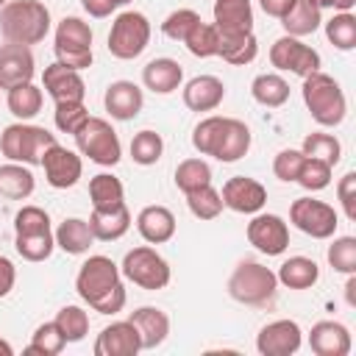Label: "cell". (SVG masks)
Segmentation results:
<instances>
[{
    "instance_id": "6da1fadb",
    "label": "cell",
    "mask_w": 356,
    "mask_h": 356,
    "mask_svg": "<svg viewBox=\"0 0 356 356\" xmlns=\"http://www.w3.org/2000/svg\"><path fill=\"white\" fill-rule=\"evenodd\" d=\"M75 292L97 314H117L125 306V284L120 267L108 256H89L75 275Z\"/></svg>"
},
{
    "instance_id": "d6a6232c",
    "label": "cell",
    "mask_w": 356,
    "mask_h": 356,
    "mask_svg": "<svg viewBox=\"0 0 356 356\" xmlns=\"http://www.w3.org/2000/svg\"><path fill=\"white\" fill-rule=\"evenodd\" d=\"M220 33V31H217ZM259 53V39L256 33H234V36H222L220 33V47H217V56L234 67H245L256 58Z\"/></svg>"
},
{
    "instance_id": "9f6ffc18",
    "label": "cell",
    "mask_w": 356,
    "mask_h": 356,
    "mask_svg": "<svg viewBox=\"0 0 356 356\" xmlns=\"http://www.w3.org/2000/svg\"><path fill=\"white\" fill-rule=\"evenodd\" d=\"M259 6H261V11H264L267 17L281 19V17L295 6V0H259Z\"/></svg>"
},
{
    "instance_id": "11a10c76",
    "label": "cell",
    "mask_w": 356,
    "mask_h": 356,
    "mask_svg": "<svg viewBox=\"0 0 356 356\" xmlns=\"http://www.w3.org/2000/svg\"><path fill=\"white\" fill-rule=\"evenodd\" d=\"M81 6H83V11H86L89 17L103 19V17H108L120 3H117V0H81Z\"/></svg>"
},
{
    "instance_id": "7402d4cb",
    "label": "cell",
    "mask_w": 356,
    "mask_h": 356,
    "mask_svg": "<svg viewBox=\"0 0 356 356\" xmlns=\"http://www.w3.org/2000/svg\"><path fill=\"white\" fill-rule=\"evenodd\" d=\"M225 97V83L217 75H195L184 86V106L189 111H214Z\"/></svg>"
},
{
    "instance_id": "f546056e",
    "label": "cell",
    "mask_w": 356,
    "mask_h": 356,
    "mask_svg": "<svg viewBox=\"0 0 356 356\" xmlns=\"http://www.w3.org/2000/svg\"><path fill=\"white\" fill-rule=\"evenodd\" d=\"M33 189H36V178L28 164H19V161L0 164V197L25 200L33 195Z\"/></svg>"
},
{
    "instance_id": "bcb514c9",
    "label": "cell",
    "mask_w": 356,
    "mask_h": 356,
    "mask_svg": "<svg viewBox=\"0 0 356 356\" xmlns=\"http://www.w3.org/2000/svg\"><path fill=\"white\" fill-rule=\"evenodd\" d=\"M328 264L334 267V273L342 275H353L356 273V239L353 236H337L328 245Z\"/></svg>"
},
{
    "instance_id": "74e56055",
    "label": "cell",
    "mask_w": 356,
    "mask_h": 356,
    "mask_svg": "<svg viewBox=\"0 0 356 356\" xmlns=\"http://www.w3.org/2000/svg\"><path fill=\"white\" fill-rule=\"evenodd\" d=\"M206 184H211V167L203 159H184L175 167V186L184 195H189V192H195Z\"/></svg>"
},
{
    "instance_id": "f5cc1de1",
    "label": "cell",
    "mask_w": 356,
    "mask_h": 356,
    "mask_svg": "<svg viewBox=\"0 0 356 356\" xmlns=\"http://www.w3.org/2000/svg\"><path fill=\"white\" fill-rule=\"evenodd\" d=\"M337 197L350 222H356V172H345L337 184Z\"/></svg>"
},
{
    "instance_id": "91938a15",
    "label": "cell",
    "mask_w": 356,
    "mask_h": 356,
    "mask_svg": "<svg viewBox=\"0 0 356 356\" xmlns=\"http://www.w3.org/2000/svg\"><path fill=\"white\" fill-rule=\"evenodd\" d=\"M0 353H3V356H14V348H11L6 339H0Z\"/></svg>"
},
{
    "instance_id": "30bf717a",
    "label": "cell",
    "mask_w": 356,
    "mask_h": 356,
    "mask_svg": "<svg viewBox=\"0 0 356 356\" xmlns=\"http://www.w3.org/2000/svg\"><path fill=\"white\" fill-rule=\"evenodd\" d=\"M289 222L303 231L312 239H331L337 234L339 225V214L334 211V206L314 200V197H298L289 206Z\"/></svg>"
},
{
    "instance_id": "681fc988",
    "label": "cell",
    "mask_w": 356,
    "mask_h": 356,
    "mask_svg": "<svg viewBox=\"0 0 356 356\" xmlns=\"http://www.w3.org/2000/svg\"><path fill=\"white\" fill-rule=\"evenodd\" d=\"M50 231V214L39 206H22L14 217V234H42Z\"/></svg>"
},
{
    "instance_id": "44dd1931",
    "label": "cell",
    "mask_w": 356,
    "mask_h": 356,
    "mask_svg": "<svg viewBox=\"0 0 356 356\" xmlns=\"http://www.w3.org/2000/svg\"><path fill=\"white\" fill-rule=\"evenodd\" d=\"M222 36L250 33L253 31V6L250 0H214V22Z\"/></svg>"
},
{
    "instance_id": "6125c7cd",
    "label": "cell",
    "mask_w": 356,
    "mask_h": 356,
    "mask_svg": "<svg viewBox=\"0 0 356 356\" xmlns=\"http://www.w3.org/2000/svg\"><path fill=\"white\" fill-rule=\"evenodd\" d=\"M117 3H120V6H125V3H131V0H117Z\"/></svg>"
},
{
    "instance_id": "ab89813d",
    "label": "cell",
    "mask_w": 356,
    "mask_h": 356,
    "mask_svg": "<svg viewBox=\"0 0 356 356\" xmlns=\"http://www.w3.org/2000/svg\"><path fill=\"white\" fill-rule=\"evenodd\" d=\"M184 44H186V50H189L192 56H197V58H211V56H217L220 33H217V28H214L211 22H203V19H200V22L186 33Z\"/></svg>"
},
{
    "instance_id": "d4e9b609",
    "label": "cell",
    "mask_w": 356,
    "mask_h": 356,
    "mask_svg": "<svg viewBox=\"0 0 356 356\" xmlns=\"http://www.w3.org/2000/svg\"><path fill=\"white\" fill-rule=\"evenodd\" d=\"M142 83L153 95H170L184 83V67L175 58H167V56L153 58L142 70Z\"/></svg>"
},
{
    "instance_id": "ee69618b",
    "label": "cell",
    "mask_w": 356,
    "mask_h": 356,
    "mask_svg": "<svg viewBox=\"0 0 356 356\" xmlns=\"http://www.w3.org/2000/svg\"><path fill=\"white\" fill-rule=\"evenodd\" d=\"M53 323L58 325V331L64 334L67 342H81L89 334V314L81 306H64V309H58V314H56Z\"/></svg>"
},
{
    "instance_id": "ba28073f",
    "label": "cell",
    "mask_w": 356,
    "mask_h": 356,
    "mask_svg": "<svg viewBox=\"0 0 356 356\" xmlns=\"http://www.w3.org/2000/svg\"><path fill=\"white\" fill-rule=\"evenodd\" d=\"M150 44V22L142 11H122L114 17L108 31V53L120 61H131Z\"/></svg>"
},
{
    "instance_id": "83f0119b",
    "label": "cell",
    "mask_w": 356,
    "mask_h": 356,
    "mask_svg": "<svg viewBox=\"0 0 356 356\" xmlns=\"http://www.w3.org/2000/svg\"><path fill=\"white\" fill-rule=\"evenodd\" d=\"M53 236H56V248H61L70 256L86 253L92 248V242H95V236L89 231V222L81 220V217H64L58 222V228L53 231Z\"/></svg>"
},
{
    "instance_id": "4316f807",
    "label": "cell",
    "mask_w": 356,
    "mask_h": 356,
    "mask_svg": "<svg viewBox=\"0 0 356 356\" xmlns=\"http://www.w3.org/2000/svg\"><path fill=\"white\" fill-rule=\"evenodd\" d=\"M248 150H250V128L236 117H225V128L217 142L214 159L231 164V161H239Z\"/></svg>"
},
{
    "instance_id": "94428289",
    "label": "cell",
    "mask_w": 356,
    "mask_h": 356,
    "mask_svg": "<svg viewBox=\"0 0 356 356\" xmlns=\"http://www.w3.org/2000/svg\"><path fill=\"white\" fill-rule=\"evenodd\" d=\"M312 3H314V6L323 11V8H334V3H337V0H312Z\"/></svg>"
},
{
    "instance_id": "52a82bcc",
    "label": "cell",
    "mask_w": 356,
    "mask_h": 356,
    "mask_svg": "<svg viewBox=\"0 0 356 356\" xmlns=\"http://www.w3.org/2000/svg\"><path fill=\"white\" fill-rule=\"evenodd\" d=\"M56 61L70 70H89L92 67V28L81 17H64L56 25Z\"/></svg>"
},
{
    "instance_id": "4dcf8cb0",
    "label": "cell",
    "mask_w": 356,
    "mask_h": 356,
    "mask_svg": "<svg viewBox=\"0 0 356 356\" xmlns=\"http://www.w3.org/2000/svg\"><path fill=\"white\" fill-rule=\"evenodd\" d=\"M89 200H92V209H100V211L117 209L125 203V186L117 175L97 172L89 178Z\"/></svg>"
},
{
    "instance_id": "5b68a950",
    "label": "cell",
    "mask_w": 356,
    "mask_h": 356,
    "mask_svg": "<svg viewBox=\"0 0 356 356\" xmlns=\"http://www.w3.org/2000/svg\"><path fill=\"white\" fill-rule=\"evenodd\" d=\"M58 139L42 128V125H31V122H11L3 128L0 134V153L8 161H19V164H42V156L50 145H56Z\"/></svg>"
},
{
    "instance_id": "5bb4252c",
    "label": "cell",
    "mask_w": 356,
    "mask_h": 356,
    "mask_svg": "<svg viewBox=\"0 0 356 356\" xmlns=\"http://www.w3.org/2000/svg\"><path fill=\"white\" fill-rule=\"evenodd\" d=\"M220 197H222V206L236 211V214H256L267 203V189L256 178L234 175V178H228L222 184Z\"/></svg>"
},
{
    "instance_id": "f35d334b",
    "label": "cell",
    "mask_w": 356,
    "mask_h": 356,
    "mask_svg": "<svg viewBox=\"0 0 356 356\" xmlns=\"http://www.w3.org/2000/svg\"><path fill=\"white\" fill-rule=\"evenodd\" d=\"M14 248H17V253H19L25 261H44V259H50V253H53V248H56V236H53V231H42V234H17Z\"/></svg>"
},
{
    "instance_id": "d590c367",
    "label": "cell",
    "mask_w": 356,
    "mask_h": 356,
    "mask_svg": "<svg viewBox=\"0 0 356 356\" xmlns=\"http://www.w3.org/2000/svg\"><path fill=\"white\" fill-rule=\"evenodd\" d=\"M300 153H303V156H309V159H320V161H325V164L337 167V164H339V159H342V145H339V139H337V136L314 131V134H309V136L303 139Z\"/></svg>"
},
{
    "instance_id": "6f0895ef",
    "label": "cell",
    "mask_w": 356,
    "mask_h": 356,
    "mask_svg": "<svg viewBox=\"0 0 356 356\" xmlns=\"http://www.w3.org/2000/svg\"><path fill=\"white\" fill-rule=\"evenodd\" d=\"M345 298H348V306H356V278L348 275V284H345Z\"/></svg>"
},
{
    "instance_id": "ac0fdd59",
    "label": "cell",
    "mask_w": 356,
    "mask_h": 356,
    "mask_svg": "<svg viewBox=\"0 0 356 356\" xmlns=\"http://www.w3.org/2000/svg\"><path fill=\"white\" fill-rule=\"evenodd\" d=\"M42 86L53 97V103H83L86 83L78 70H70L64 64H50L42 72Z\"/></svg>"
},
{
    "instance_id": "8992f818",
    "label": "cell",
    "mask_w": 356,
    "mask_h": 356,
    "mask_svg": "<svg viewBox=\"0 0 356 356\" xmlns=\"http://www.w3.org/2000/svg\"><path fill=\"white\" fill-rule=\"evenodd\" d=\"M72 136H75L78 153L100 167H114L122 159L120 136L111 128V122H106L103 117H86V122Z\"/></svg>"
},
{
    "instance_id": "7bdbcfd3",
    "label": "cell",
    "mask_w": 356,
    "mask_h": 356,
    "mask_svg": "<svg viewBox=\"0 0 356 356\" xmlns=\"http://www.w3.org/2000/svg\"><path fill=\"white\" fill-rule=\"evenodd\" d=\"M186 206H189V211H192L197 220H214V217H220V211L225 209L220 192H217L211 184H206V186L189 192V195H186Z\"/></svg>"
},
{
    "instance_id": "277c9868",
    "label": "cell",
    "mask_w": 356,
    "mask_h": 356,
    "mask_svg": "<svg viewBox=\"0 0 356 356\" xmlns=\"http://www.w3.org/2000/svg\"><path fill=\"white\" fill-rule=\"evenodd\" d=\"M275 292H278L275 273L250 259L239 261L228 278V295L245 306H267V303H273Z\"/></svg>"
},
{
    "instance_id": "f907efd6",
    "label": "cell",
    "mask_w": 356,
    "mask_h": 356,
    "mask_svg": "<svg viewBox=\"0 0 356 356\" xmlns=\"http://www.w3.org/2000/svg\"><path fill=\"white\" fill-rule=\"evenodd\" d=\"M86 117H89V111L83 103H56V111H53L56 128L61 134H75L86 122Z\"/></svg>"
},
{
    "instance_id": "484cf974",
    "label": "cell",
    "mask_w": 356,
    "mask_h": 356,
    "mask_svg": "<svg viewBox=\"0 0 356 356\" xmlns=\"http://www.w3.org/2000/svg\"><path fill=\"white\" fill-rule=\"evenodd\" d=\"M86 222H89V231H92L95 239L114 242V239H120V236L128 234V228H131V211H128L125 203L117 206V209H108V211L92 209V214H89Z\"/></svg>"
},
{
    "instance_id": "ffe728a7",
    "label": "cell",
    "mask_w": 356,
    "mask_h": 356,
    "mask_svg": "<svg viewBox=\"0 0 356 356\" xmlns=\"http://www.w3.org/2000/svg\"><path fill=\"white\" fill-rule=\"evenodd\" d=\"M103 106L106 111L114 117V120H134L142 106H145V95L142 89L134 83V81H111L106 86V95H103Z\"/></svg>"
},
{
    "instance_id": "60d3db41",
    "label": "cell",
    "mask_w": 356,
    "mask_h": 356,
    "mask_svg": "<svg viewBox=\"0 0 356 356\" xmlns=\"http://www.w3.org/2000/svg\"><path fill=\"white\" fill-rule=\"evenodd\" d=\"M161 153H164V139H161V134H156V131H150V128L134 134V139H131V159H134L136 164L150 167V164H156V161L161 159Z\"/></svg>"
},
{
    "instance_id": "c3c4849f",
    "label": "cell",
    "mask_w": 356,
    "mask_h": 356,
    "mask_svg": "<svg viewBox=\"0 0 356 356\" xmlns=\"http://www.w3.org/2000/svg\"><path fill=\"white\" fill-rule=\"evenodd\" d=\"M197 22H200V14H197V11H192V8H175V11H170V14L164 17L161 33H164L167 39H172V42H184L186 33H189Z\"/></svg>"
},
{
    "instance_id": "d6986e66",
    "label": "cell",
    "mask_w": 356,
    "mask_h": 356,
    "mask_svg": "<svg viewBox=\"0 0 356 356\" xmlns=\"http://www.w3.org/2000/svg\"><path fill=\"white\" fill-rule=\"evenodd\" d=\"M309 348L317 356H348L353 348L348 325L337 320H320L309 331Z\"/></svg>"
},
{
    "instance_id": "7a4b0ae2",
    "label": "cell",
    "mask_w": 356,
    "mask_h": 356,
    "mask_svg": "<svg viewBox=\"0 0 356 356\" xmlns=\"http://www.w3.org/2000/svg\"><path fill=\"white\" fill-rule=\"evenodd\" d=\"M0 33L6 42L39 44L50 33V11L42 0H8L0 8Z\"/></svg>"
},
{
    "instance_id": "603a6c76",
    "label": "cell",
    "mask_w": 356,
    "mask_h": 356,
    "mask_svg": "<svg viewBox=\"0 0 356 356\" xmlns=\"http://www.w3.org/2000/svg\"><path fill=\"white\" fill-rule=\"evenodd\" d=\"M136 231L150 245H164L175 236V214L167 206H145L136 214Z\"/></svg>"
},
{
    "instance_id": "4fadbf2b",
    "label": "cell",
    "mask_w": 356,
    "mask_h": 356,
    "mask_svg": "<svg viewBox=\"0 0 356 356\" xmlns=\"http://www.w3.org/2000/svg\"><path fill=\"white\" fill-rule=\"evenodd\" d=\"M42 167H44V178L53 189H70L81 181L83 175V161L75 150H67L64 145H50L42 156Z\"/></svg>"
},
{
    "instance_id": "b9f144b4",
    "label": "cell",
    "mask_w": 356,
    "mask_h": 356,
    "mask_svg": "<svg viewBox=\"0 0 356 356\" xmlns=\"http://www.w3.org/2000/svg\"><path fill=\"white\" fill-rule=\"evenodd\" d=\"M222 128H225V117H220V114H211V117L200 120V122L195 125V131H192V145H195V150H197L200 156H214L217 142H220V136H222Z\"/></svg>"
},
{
    "instance_id": "cb8c5ba5",
    "label": "cell",
    "mask_w": 356,
    "mask_h": 356,
    "mask_svg": "<svg viewBox=\"0 0 356 356\" xmlns=\"http://www.w3.org/2000/svg\"><path fill=\"white\" fill-rule=\"evenodd\" d=\"M128 320H131V323L136 325V331H139L142 350L159 348V345L167 339V334H170V317H167V312H161L159 306H139V309L131 312Z\"/></svg>"
},
{
    "instance_id": "7c38bea8",
    "label": "cell",
    "mask_w": 356,
    "mask_h": 356,
    "mask_svg": "<svg viewBox=\"0 0 356 356\" xmlns=\"http://www.w3.org/2000/svg\"><path fill=\"white\" fill-rule=\"evenodd\" d=\"M248 242L267 256H281L289 248V225L278 214H253L248 222Z\"/></svg>"
},
{
    "instance_id": "f1b7e54d",
    "label": "cell",
    "mask_w": 356,
    "mask_h": 356,
    "mask_svg": "<svg viewBox=\"0 0 356 356\" xmlns=\"http://www.w3.org/2000/svg\"><path fill=\"white\" fill-rule=\"evenodd\" d=\"M278 284H284L286 289H312L320 281V267L314 259L309 256H289L278 273H275Z\"/></svg>"
},
{
    "instance_id": "816d5d0a",
    "label": "cell",
    "mask_w": 356,
    "mask_h": 356,
    "mask_svg": "<svg viewBox=\"0 0 356 356\" xmlns=\"http://www.w3.org/2000/svg\"><path fill=\"white\" fill-rule=\"evenodd\" d=\"M303 159H306V156H303L300 150H295V147L281 150V153L273 159V175H275L278 181H284V184H292V181L298 178V172H300Z\"/></svg>"
},
{
    "instance_id": "e575fe53",
    "label": "cell",
    "mask_w": 356,
    "mask_h": 356,
    "mask_svg": "<svg viewBox=\"0 0 356 356\" xmlns=\"http://www.w3.org/2000/svg\"><path fill=\"white\" fill-rule=\"evenodd\" d=\"M250 95H253L256 103H261L267 108H278L289 100V83L278 72H261V75L253 78Z\"/></svg>"
},
{
    "instance_id": "836d02e7",
    "label": "cell",
    "mask_w": 356,
    "mask_h": 356,
    "mask_svg": "<svg viewBox=\"0 0 356 356\" xmlns=\"http://www.w3.org/2000/svg\"><path fill=\"white\" fill-rule=\"evenodd\" d=\"M42 103H44V95H42V89H39L33 81L8 89V97H6L8 111H11L17 120H22V122L33 120V117L42 111Z\"/></svg>"
},
{
    "instance_id": "7dc6e473",
    "label": "cell",
    "mask_w": 356,
    "mask_h": 356,
    "mask_svg": "<svg viewBox=\"0 0 356 356\" xmlns=\"http://www.w3.org/2000/svg\"><path fill=\"white\" fill-rule=\"evenodd\" d=\"M331 164H325V161H320V159H303V164H300V172H298V178H295V184H300L303 189H309V192H320V189H325L328 184H331Z\"/></svg>"
},
{
    "instance_id": "8d00e7d4",
    "label": "cell",
    "mask_w": 356,
    "mask_h": 356,
    "mask_svg": "<svg viewBox=\"0 0 356 356\" xmlns=\"http://www.w3.org/2000/svg\"><path fill=\"white\" fill-rule=\"evenodd\" d=\"M325 39L337 47V50H353L356 47V17L350 11H337L328 22H325Z\"/></svg>"
},
{
    "instance_id": "f6af8a7d",
    "label": "cell",
    "mask_w": 356,
    "mask_h": 356,
    "mask_svg": "<svg viewBox=\"0 0 356 356\" xmlns=\"http://www.w3.org/2000/svg\"><path fill=\"white\" fill-rule=\"evenodd\" d=\"M64 345H67V339H64V334L58 331V325H56V323H42V325L33 331V337H31V345L25 348V353H39V356H58V353L64 350Z\"/></svg>"
},
{
    "instance_id": "9c48e42d",
    "label": "cell",
    "mask_w": 356,
    "mask_h": 356,
    "mask_svg": "<svg viewBox=\"0 0 356 356\" xmlns=\"http://www.w3.org/2000/svg\"><path fill=\"white\" fill-rule=\"evenodd\" d=\"M120 273L131 284H136V286H142L147 292L164 289L170 284V264L150 245H139V248L128 250L125 259H122V264H120Z\"/></svg>"
},
{
    "instance_id": "3957f363",
    "label": "cell",
    "mask_w": 356,
    "mask_h": 356,
    "mask_svg": "<svg viewBox=\"0 0 356 356\" xmlns=\"http://www.w3.org/2000/svg\"><path fill=\"white\" fill-rule=\"evenodd\" d=\"M303 103L312 114V120L323 128H337L348 114V100L339 86V81L328 72H312L303 78Z\"/></svg>"
},
{
    "instance_id": "8fae6325",
    "label": "cell",
    "mask_w": 356,
    "mask_h": 356,
    "mask_svg": "<svg viewBox=\"0 0 356 356\" xmlns=\"http://www.w3.org/2000/svg\"><path fill=\"white\" fill-rule=\"evenodd\" d=\"M270 64L281 72H292V75H312L320 70V53L314 47H309L306 42H300L298 36H278L270 47Z\"/></svg>"
},
{
    "instance_id": "9a60e30c",
    "label": "cell",
    "mask_w": 356,
    "mask_h": 356,
    "mask_svg": "<svg viewBox=\"0 0 356 356\" xmlns=\"http://www.w3.org/2000/svg\"><path fill=\"white\" fill-rule=\"evenodd\" d=\"M303 342V331L295 320H273L256 334V350L261 356H292Z\"/></svg>"
},
{
    "instance_id": "db71d44e",
    "label": "cell",
    "mask_w": 356,
    "mask_h": 356,
    "mask_svg": "<svg viewBox=\"0 0 356 356\" xmlns=\"http://www.w3.org/2000/svg\"><path fill=\"white\" fill-rule=\"evenodd\" d=\"M17 284V267L11 259L0 256V298H6Z\"/></svg>"
},
{
    "instance_id": "1f68e13d",
    "label": "cell",
    "mask_w": 356,
    "mask_h": 356,
    "mask_svg": "<svg viewBox=\"0 0 356 356\" xmlns=\"http://www.w3.org/2000/svg\"><path fill=\"white\" fill-rule=\"evenodd\" d=\"M281 25L289 36L303 39V36L314 33L323 25V11L312 0H295V6L281 17Z\"/></svg>"
},
{
    "instance_id": "2e32d148",
    "label": "cell",
    "mask_w": 356,
    "mask_h": 356,
    "mask_svg": "<svg viewBox=\"0 0 356 356\" xmlns=\"http://www.w3.org/2000/svg\"><path fill=\"white\" fill-rule=\"evenodd\" d=\"M33 53L28 44H17V42H6L0 44V89H14L19 83H31L33 81Z\"/></svg>"
},
{
    "instance_id": "680465c9",
    "label": "cell",
    "mask_w": 356,
    "mask_h": 356,
    "mask_svg": "<svg viewBox=\"0 0 356 356\" xmlns=\"http://www.w3.org/2000/svg\"><path fill=\"white\" fill-rule=\"evenodd\" d=\"M356 6V0H337L334 3V11H350Z\"/></svg>"
},
{
    "instance_id": "e0dca14e",
    "label": "cell",
    "mask_w": 356,
    "mask_h": 356,
    "mask_svg": "<svg viewBox=\"0 0 356 356\" xmlns=\"http://www.w3.org/2000/svg\"><path fill=\"white\" fill-rule=\"evenodd\" d=\"M139 350L142 339L131 320H117L106 325L95 339V356H136Z\"/></svg>"
},
{
    "instance_id": "be15d7a7",
    "label": "cell",
    "mask_w": 356,
    "mask_h": 356,
    "mask_svg": "<svg viewBox=\"0 0 356 356\" xmlns=\"http://www.w3.org/2000/svg\"><path fill=\"white\" fill-rule=\"evenodd\" d=\"M6 3H8V0H0V8H3V6H6Z\"/></svg>"
}]
</instances>
